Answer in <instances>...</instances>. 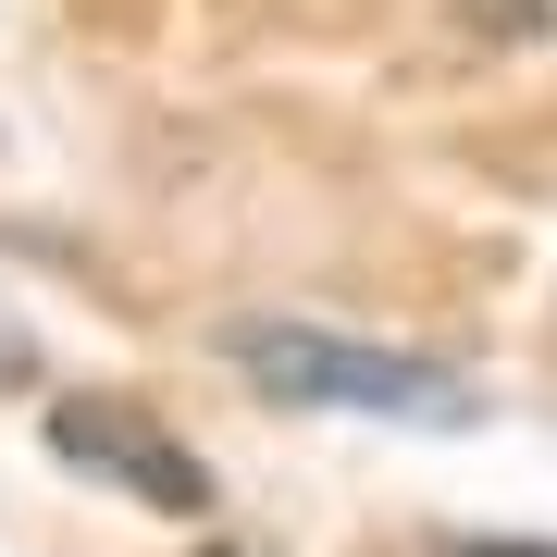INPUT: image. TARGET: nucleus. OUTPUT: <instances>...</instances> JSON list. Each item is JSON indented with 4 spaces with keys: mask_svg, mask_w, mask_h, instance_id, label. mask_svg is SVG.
<instances>
[{
    "mask_svg": "<svg viewBox=\"0 0 557 557\" xmlns=\"http://www.w3.org/2000/svg\"><path fill=\"white\" fill-rule=\"evenodd\" d=\"M236 372H248L273 409L471 421V384H458V372H434V359H397V347H359V335H322V322H248V335H236Z\"/></svg>",
    "mask_w": 557,
    "mask_h": 557,
    "instance_id": "1",
    "label": "nucleus"
},
{
    "mask_svg": "<svg viewBox=\"0 0 557 557\" xmlns=\"http://www.w3.org/2000/svg\"><path fill=\"white\" fill-rule=\"evenodd\" d=\"M50 446L75 458V471L124 483V496L174 508V520H199V508H211V471H199V458H186L174 434H161L149 409H112V397H62V409H50Z\"/></svg>",
    "mask_w": 557,
    "mask_h": 557,
    "instance_id": "2",
    "label": "nucleus"
},
{
    "mask_svg": "<svg viewBox=\"0 0 557 557\" xmlns=\"http://www.w3.org/2000/svg\"><path fill=\"white\" fill-rule=\"evenodd\" d=\"M0 384H38V347H25L13 322H0Z\"/></svg>",
    "mask_w": 557,
    "mask_h": 557,
    "instance_id": "3",
    "label": "nucleus"
},
{
    "mask_svg": "<svg viewBox=\"0 0 557 557\" xmlns=\"http://www.w3.org/2000/svg\"><path fill=\"white\" fill-rule=\"evenodd\" d=\"M458 557H545V545H458Z\"/></svg>",
    "mask_w": 557,
    "mask_h": 557,
    "instance_id": "4",
    "label": "nucleus"
}]
</instances>
